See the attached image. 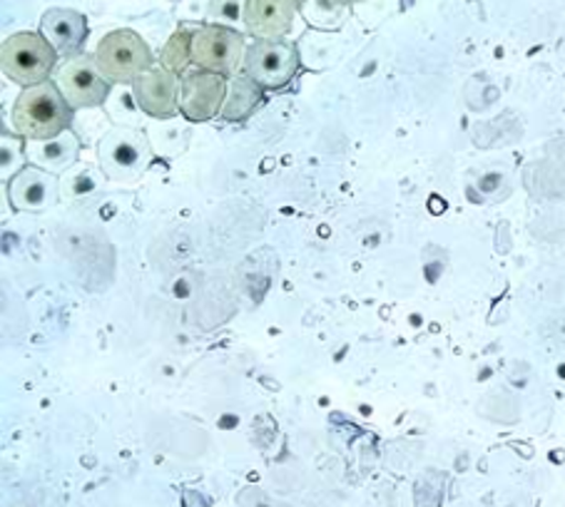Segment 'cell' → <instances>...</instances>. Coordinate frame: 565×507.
I'll return each mask as SVG.
<instances>
[{
  "label": "cell",
  "mask_w": 565,
  "mask_h": 507,
  "mask_svg": "<svg viewBox=\"0 0 565 507\" xmlns=\"http://www.w3.org/2000/svg\"><path fill=\"white\" fill-rule=\"evenodd\" d=\"M13 127L25 140H51L63 134L73 120L71 105L53 83H41L18 95L13 105Z\"/></svg>",
  "instance_id": "cell-1"
},
{
  "label": "cell",
  "mask_w": 565,
  "mask_h": 507,
  "mask_svg": "<svg viewBox=\"0 0 565 507\" xmlns=\"http://www.w3.org/2000/svg\"><path fill=\"white\" fill-rule=\"evenodd\" d=\"M57 61V51L38 33H15L0 47V65L13 83L33 87L47 80Z\"/></svg>",
  "instance_id": "cell-2"
},
{
  "label": "cell",
  "mask_w": 565,
  "mask_h": 507,
  "mask_svg": "<svg viewBox=\"0 0 565 507\" xmlns=\"http://www.w3.org/2000/svg\"><path fill=\"white\" fill-rule=\"evenodd\" d=\"M95 63L107 80L132 83L135 77L150 71L152 53L135 31H113L97 45Z\"/></svg>",
  "instance_id": "cell-3"
},
{
  "label": "cell",
  "mask_w": 565,
  "mask_h": 507,
  "mask_svg": "<svg viewBox=\"0 0 565 507\" xmlns=\"http://www.w3.org/2000/svg\"><path fill=\"white\" fill-rule=\"evenodd\" d=\"M247 47L239 31L224 25H202L192 33V63L202 71L235 75L245 61Z\"/></svg>",
  "instance_id": "cell-4"
},
{
  "label": "cell",
  "mask_w": 565,
  "mask_h": 507,
  "mask_svg": "<svg viewBox=\"0 0 565 507\" xmlns=\"http://www.w3.org/2000/svg\"><path fill=\"white\" fill-rule=\"evenodd\" d=\"M299 71L297 47L285 41H257L247 47L245 75L267 90L285 87Z\"/></svg>",
  "instance_id": "cell-5"
},
{
  "label": "cell",
  "mask_w": 565,
  "mask_h": 507,
  "mask_svg": "<svg viewBox=\"0 0 565 507\" xmlns=\"http://www.w3.org/2000/svg\"><path fill=\"white\" fill-rule=\"evenodd\" d=\"M57 87H61L67 105L81 110V107H97L110 95V80L100 73L95 55H75L57 71Z\"/></svg>",
  "instance_id": "cell-6"
},
{
  "label": "cell",
  "mask_w": 565,
  "mask_h": 507,
  "mask_svg": "<svg viewBox=\"0 0 565 507\" xmlns=\"http://www.w3.org/2000/svg\"><path fill=\"white\" fill-rule=\"evenodd\" d=\"M227 100V80L212 71H190L180 80V110L194 122L210 120Z\"/></svg>",
  "instance_id": "cell-7"
},
{
  "label": "cell",
  "mask_w": 565,
  "mask_h": 507,
  "mask_svg": "<svg viewBox=\"0 0 565 507\" xmlns=\"http://www.w3.org/2000/svg\"><path fill=\"white\" fill-rule=\"evenodd\" d=\"M135 100L152 117H172L180 107V83L168 67H150L132 80Z\"/></svg>",
  "instance_id": "cell-8"
},
{
  "label": "cell",
  "mask_w": 565,
  "mask_h": 507,
  "mask_svg": "<svg viewBox=\"0 0 565 507\" xmlns=\"http://www.w3.org/2000/svg\"><path fill=\"white\" fill-rule=\"evenodd\" d=\"M297 18V0H249L245 31L257 41H279L291 31Z\"/></svg>",
  "instance_id": "cell-9"
},
{
  "label": "cell",
  "mask_w": 565,
  "mask_h": 507,
  "mask_svg": "<svg viewBox=\"0 0 565 507\" xmlns=\"http://www.w3.org/2000/svg\"><path fill=\"white\" fill-rule=\"evenodd\" d=\"M41 33L51 43L57 55L75 57L87 37V21L83 13L67 11V8H53L41 21Z\"/></svg>",
  "instance_id": "cell-10"
},
{
  "label": "cell",
  "mask_w": 565,
  "mask_h": 507,
  "mask_svg": "<svg viewBox=\"0 0 565 507\" xmlns=\"http://www.w3.org/2000/svg\"><path fill=\"white\" fill-rule=\"evenodd\" d=\"M145 158H148V144H145L138 132H113L100 144V160L107 172H138Z\"/></svg>",
  "instance_id": "cell-11"
},
{
  "label": "cell",
  "mask_w": 565,
  "mask_h": 507,
  "mask_svg": "<svg viewBox=\"0 0 565 507\" xmlns=\"http://www.w3.org/2000/svg\"><path fill=\"white\" fill-rule=\"evenodd\" d=\"M57 197V184L51 172L28 168L15 174L11 182V202L18 209L43 212L51 207Z\"/></svg>",
  "instance_id": "cell-12"
},
{
  "label": "cell",
  "mask_w": 565,
  "mask_h": 507,
  "mask_svg": "<svg viewBox=\"0 0 565 507\" xmlns=\"http://www.w3.org/2000/svg\"><path fill=\"white\" fill-rule=\"evenodd\" d=\"M77 154V140L71 132L57 134L51 140H31L28 144V158L35 164H41L47 172H61L71 168Z\"/></svg>",
  "instance_id": "cell-13"
},
{
  "label": "cell",
  "mask_w": 565,
  "mask_h": 507,
  "mask_svg": "<svg viewBox=\"0 0 565 507\" xmlns=\"http://www.w3.org/2000/svg\"><path fill=\"white\" fill-rule=\"evenodd\" d=\"M262 100V85L252 80L249 75H239L232 80V90L227 95V103H224L222 115L227 120H242L252 112V107Z\"/></svg>",
  "instance_id": "cell-14"
},
{
  "label": "cell",
  "mask_w": 565,
  "mask_h": 507,
  "mask_svg": "<svg viewBox=\"0 0 565 507\" xmlns=\"http://www.w3.org/2000/svg\"><path fill=\"white\" fill-rule=\"evenodd\" d=\"M247 3L249 0H210V8H207L210 23L239 31V28L245 25Z\"/></svg>",
  "instance_id": "cell-15"
},
{
  "label": "cell",
  "mask_w": 565,
  "mask_h": 507,
  "mask_svg": "<svg viewBox=\"0 0 565 507\" xmlns=\"http://www.w3.org/2000/svg\"><path fill=\"white\" fill-rule=\"evenodd\" d=\"M192 63V35L188 31L174 33L162 51V65L170 73H184Z\"/></svg>",
  "instance_id": "cell-16"
}]
</instances>
